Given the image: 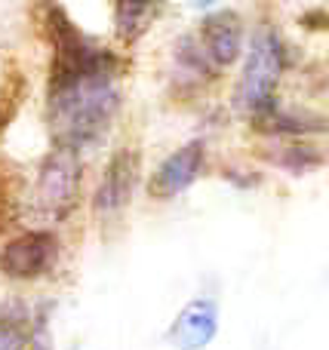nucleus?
Returning <instances> with one entry per match:
<instances>
[{
    "label": "nucleus",
    "mask_w": 329,
    "mask_h": 350,
    "mask_svg": "<svg viewBox=\"0 0 329 350\" xmlns=\"http://www.w3.org/2000/svg\"><path fill=\"white\" fill-rule=\"evenodd\" d=\"M117 108H120V92L114 80H68V83H49L47 90V117L53 139L55 145L74 151L102 139Z\"/></svg>",
    "instance_id": "obj_1"
},
{
    "label": "nucleus",
    "mask_w": 329,
    "mask_h": 350,
    "mask_svg": "<svg viewBox=\"0 0 329 350\" xmlns=\"http://www.w3.org/2000/svg\"><path fill=\"white\" fill-rule=\"evenodd\" d=\"M80 154L74 148L55 145L37 166V178L31 187V212L47 221H62L74 212L80 197Z\"/></svg>",
    "instance_id": "obj_2"
},
{
    "label": "nucleus",
    "mask_w": 329,
    "mask_h": 350,
    "mask_svg": "<svg viewBox=\"0 0 329 350\" xmlns=\"http://www.w3.org/2000/svg\"><path fill=\"white\" fill-rule=\"evenodd\" d=\"M283 71V43L277 31H259L234 86V105L246 114H259L274 105V86Z\"/></svg>",
    "instance_id": "obj_3"
},
{
    "label": "nucleus",
    "mask_w": 329,
    "mask_h": 350,
    "mask_svg": "<svg viewBox=\"0 0 329 350\" xmlns=\"http://www.w3.org/2000/svg\"><path fill=\"white\" fill-rule=\"evenodd\" d=\"M59 240L49 230H25L0 249V273L10 280H37L53 271Z\"/></svg>",
    "instance_id": "obj_4"
},
{
    "label": "nucleus",
    "mask_w": 329,
    "mask_h": 350,
    "mask_svg": "<svg viewBox=\"0 0 329 350\" xmlns=\"http://www.w3.org/2000/svg\"><path fill=\"white\" fill-rule=\"evenodd\" d=\"M194 40L213 71L234 65L244 49V18L234 10H215L200 22V31H194Z\"/></svg>",
    "instance_id": "obj_5"
},
{
    "label": "nucleus",
    "mask_w": 329,
    "mask_h": 350,
    "mask_svg": "<svg viewBox=\"0 0 329 350\" xmlns=\"http://www.w3.org/2000/svg\"><path fill=\"white\" fill-rule=\"evenodd\" d=\"M139 170H142V157L135 148H120V151L111 154L108 166L102 172V181L96 187V212L102 215H114L123 206H129L135 191V181H139Z\"/></svg>",
    "instance_id": "obj_6"
},
{
    "label": "nucleus",
    "mask_w": 329,
    "mask_h": 350,
    "mask_svg": "<svg viewBox=\"0 0 329 350\" xmlns=\"http://www.w3.org/2000/svg\"><path fill=\"white\" fill-rule=\"evenodd\" d=\"M203 160H207V151H203V142H188V145L176 148L163 163L154 170L151 181H148V193L154 200H172L182 191H188L203 172Z\"/></svg>",
    "instance_id": "obj_7"
},
{
    "label": "nucleus",
    "mask_w": 329,
    "mask_h": 350,
    "mask_svg": "<svg viewBox=\"0 0 329 350\" xmlns=\"http://www.w3.org/2000/svg\"><path fill=\"white\" fill-rule=\"evenodd\" d=\"M219 332V308L213 298H194L188 301L172 326L166 329V341L176 350H203Z\"/></svg>",
    "instance_id": "obj_8"
},
{
    "label": "nucleus",
    "mask_w": 329,
    "mask_h": 350,
    "mask_svg": "<svg viewBox=\"0 0 329 350\" xmlns=\"http://www.w3.org/2000/svg\"><path fill=\"white\" fill-rule=\"evenodd\" d=\"M160 6L154 3H114V28H117V37L123 43H135L148 28L151 22L157 18Z\"/></svg>",
    "instance_id": "obj_9"
},
{
    "label": "nucleus",
    "mask_w": 329,
    "mask_h": 350,
    "mask_svg": "<svg viewBox=\"0 0 329 350\" xmlns=\"http://www.w3.org/2000/svg\"><path fill=\"white\" fill-rule=\"evenodd\" d=\"M18 197H22V175L12 163L0 160V234L16 221Z\"/></svg>",
    "instance_id": "obj_10"
},
{
    "label": "nucleus",
    "mask_w": 329,
    "mask_h": 350,
    "mask_svg": "<svg viewBox=\"0 0 329 350\" xmlns=\"http://www.w3.org/2000/svg\"><path fill=\"white\" fill-rule=\"evenodd\" d=\"M28 92V83H25V74L18 68H10V74L0 83V133L12 123V117L22 108V98Z\"/></svg>",
    "instance_id": "obj_11"
},
{
    "label": "nucleus",
    "mask_w": 329,
    "mask_h": 350,
    "mask_svg": "<svg viewBox=\"0 0 329 350\" xmlns=\"http://www.w3.org/2000/svg\"><path fill=\"white\" fill-rule=\"evenodd\" d=\"M28 345V317L22 310H0V350H25Z\"/></svg>",
    "instance_id": "obj_12"
},
{
    "label": "nucleus",
    "mask_w": 329,
    "mask_h": 350,
    "mask_svg": "<svg viewBox=\"0 0 329 350\" xmlns=\"http://www.w3.org/2000/svg\"><path fill=\"white\" fill-rule=\"evenodd\" d=\"M287 154L289 157L287 160H280L283 166H289L293 172H305V170H311V166H317L320 163V154L314 151L311 145H289L287 148Z\"/></svg>",
    "instance_id": "obj_13"
},
{
    "label": "nucleus",
    "mask_w": 329,
    "mask_h": 350,
    "mask_svg": "<svg viewBox=\"0 0 329 350\" xmlns=\"http://www.w3.org/2000/svg\"><path fill=\"white\" fill-rule=\"evenodd\" d=\"M302 22H305V25L317 22V25H314V31L329 28V12H326V10H311V12H305V16H302Z\"/></svg>",
    "instance_id": "obj_14"
}]
</instances>
